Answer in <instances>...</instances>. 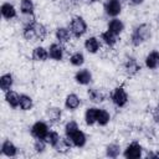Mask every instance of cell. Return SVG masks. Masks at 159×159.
Wrapping results in <instances>:
<instances>
[{
    "label": "cell",
    "mask_w": 159,
    "mask_h": 159,
    "mask_svg": "<svg viewBox=\"0 0 159 159\" xmlns=\"http://www.w3.org/2000/svg\"><path fill=\"white\" fill-rule=\"evenodd\" d=\"M144 66L148 70H157L159 68V51L152 50L144 57Z\"/></svg>",
    "instance_id": "e0dca14e"
},
{
    "label": "cell",
    "mask_w": 159,
    "mask_h": 159,
    "mask_svg": "<svg viewBox=\"0 0 159 159\" xmlns=\"http://www.w3.org/2000/svg\"><path fill=\"white\" fill-rule=\"evenodd\" d=\"M78 129H80L78 123H77L76 120H73V119H70V120H67V122L65 123V125H63V134L67 135V137H71V135H72L73 133H76Z\"/></svg>",
    "instance_id": "1f68e13d"
},
{
    "label": "cell",
    "mask_w": 159,
    "mask_h": 159,
    "mask_svg": "<svg viewBox=\"0 0 159 159\" xmlns=\"http://www.w3.org/2000/svg\"><path fill=\"white\" fill-rule=\"evenodd\" d=\"M73 80L77 84L80 86H89L93 81V75L92 72L89 71V68H86V67H80L75 75H73Z\"/></svg>",
    "instance_id": "ba28073f"
},
{
    "label": "cell",
    "mask_w": 159,
    "mask_h": 159,
    "mask_svg": "<svg viewBox=\"0 0 159 159\" xmlns=\"http://www.w3.org/2000/svg\"><path fill=\"white\" fill-rule=\"evenodd\" d=\"M0 152H1V155L2 157H6V158H15L19 155V147L11 142L10 139H4L2 143H1V147H0Z\"/></svg>",
    "instance_id": "7c38bea8"
},
{
    "label": "cell",
    "mask_w": 159,
    "mask_h": 159,
    "mask_svg": "<svg viewBox=\"0 0 159 159\" xmlns=\"http://www.w3.org/2000/svg\"><path fill=\"white\" fill-rule=\"evenodd\" d=\"M20 111L22 112H29L34 108V99L31 96L26 94V93H21L20 94V104H19Z\"/></svg>",
    "instance_id": "f1b7e54d"
},
{
    "label": "cell",
    "mask_w": 159,
    "mask_h": 159,
    "mask_svg": "<svg viewBox=\"0 0 159 159\" xmlns=\"http://www.w3.org/2000/svg\"><path fill=\"white\" fill-rule=\"evenodd\" d=\"M14 82H15V80H14L12 73H10V72L2 73V75L0 76V89H1L4 93L7 92V91H10V89H12Z\"/></svg>",
    "instance_id": "484cf974"
},
{
    "label": "cell",
    "mask_w": 159,
    "mask_h": 159,
    "mask_svg": "<svg viewBox=\"0 0 159 159\" xmlns=\"http://www.w3.org/2000/svg\"><path fill=\"white\" fill-rule=\"evenodd\" d=\"M19 10L21 15H34L35 14V2L34 0H20Z\"/></svg>",
    "instance_id": "83f0119b"
},
{
    "label": "cell",
    "mask_w": 159,
    "mask_h": 159,
    "mask_svg": "<svg viewBox=\"0 0 159 159\" xmlns=\"http://www.w3.org/2000/svg\"><path fill=\"white\" fill-rule=\"evenodd\" d=\"M145 158L148 159H158L159 158V152H154V150H150L145 154Z\"/></svg>",
    "instance_id": "8d00e7d4"
},
{
    "label": "cell",
    "mask_w": 159,
    "mask_h": 159,
    "mask_svg": "<svg viewBox=\"0 0 159 159\" xmlns=\"http://www.w3.org/2000/svg\"><path fill=\"white\" fill-rule=\"evenodd\" d=\"M122 152H123V149H122L120 144H118V143H109L104 148V155L109 159L118 158L119 155H122Z\"/></svg>",
    "instance_id": "d4e9b609"
},
{
    "label": "cell",
    "mask_w": 159,
    "mask_h": 159,
    "mask_svg": "<svg viewBox=\"0 0 159 159\" xmlns=\"http://www.w3.org/2000/svg\"><path fill=\"white\" fill-rule=\"evenodd\" d=\"M102 47V41L99 37L97 36H88L86 37V40L83 41V48L86 50V52H88L89 55H96L99 52Z\"/></svg>",
    "instance_id": "8fae6325"
},
{
    "label": "cell",
    "mask_w": 159,
    "mask_h": 159,
    "mask_svg": "<svg viewBox=\"0 0 159 159\" xmlns=\"http://www.w3.org/2000/svg\"><path fill=\"white\" fill-rule=\"evenodd\" d=\"M99 39H101V41H102L103 45H106V46L109 47V48H113V47L117 45L119 36L114 35V34L111 32L109 30H104V31H102V32L99 34Z\"/></svg>",
    "instance_id": "44dd1931"
},
{
    "label": "cell",
    "mask_w": 159,
    "mask_h": 159,
    "mask_svg": "<svg viewBox=\"0 0 159 159\" xmlns=\"http://www.w3.org/2000/svg\"><path fill=\"white\" fill-rule=\"evenodd\" d=\"M53 36H55L56 41L60 42V43H62V45H66V43L71 42V40L73 37L72 34H71V31H70V29L66 27V26H58V27H56Z\"/></svg>",
    "instance_id": "9a60e30c"
},
{
    "label": "cell",
    "mask_w": 159,
    "mask_h": 159,
    "mask_svg": "<svg viewBox=\"0 0 159 159\" xmlns=\"http://www.w3.org/2000/svg\"><path fill=\"white\" fill-rule=\"evenodd\" d=\"M112 119L111 113L106 108H98V114H97V125L99 127H106L109 124Z\"/></svg>",
    "instance_id": "f546056e"
},
{
    "label": "cell",
    "mask_w": 159,
    "mask_h": 159,
    "mask_svg": "<svg viewBox=\"0 0 159 159\" xmlns=\"http://www.w3.org/2000/svg\"><path fill=\"white\" fill-rule=\"evenodd\" d=\"M45 116H46V119L51 124H57L62 119V109L60 107H56V106L48 107L45 112Z\"/></svg>",
    "instance_id": "d6986e66"
},
{
    "label": "cell",
    "mask_w": 159,
    "mask_h": 159,
    "mask_svg": "<svg viewBox=\"0 0 159 159\" xmlns=\"http://www.w3.org/2000/svg\"><path fill=\"white\" fill-rule=\"evenodd\" d=\"M48 55H50V60L52 61H56V62H60L65 58V52H66V48L62 43L60 42H52L48 45Z\"/></svg>",
    "instance_id": "30bf717a"
},
{
    "label": "cell",
    "mask_w": 159,
    "mask_h": 159,
    "mask_svg": "<svg viewBox=\"0 0 159 159\" xmlns=\"http://www.w3.org/2000/svg\"><path fill=\"white\" fill-rule=\"evenodd\" d=\"M71 1H83V0H71Z\"/></svg>",
    "instance_id": "ab89813d"
},
{
    "label": "cell",
    "mask_w": 159,
    "mask_h": 159,
    "mask_svg": "<svg viewBox=\"0 0 159 159\" xmlns=\"http://www.w3.org/2000/svg\"><path fill=\"white\" fill-rule=\"evenodd\" d=\"M109 99H111V102L113 103L114 107H117V108H124L128 104L129 96H128L127 89L123 86H117L109 93Z\"/></svg>",
    "instance_id": "3957f363"
},
{
    "label": "cell",
    "mask_w": 159,
    "mask_h": 159,
    "mask_svg": "<svg viewBox=\"0 0 159 159\" xmlns=\"http://www.w3.org/2000/svg\"><path fill=\"white\" fill-rule=\"evenodd\" d=\"M122 10H123L122 0H104L103 1V11L109 19L118 17L122 14Z\"/></svg>",
    "instance_id": "8992f818"
},
{
    "label": "cell",
    "mask_w": 159,
    "mask_h": 159,
    "mask_svg": "<svg viewBox=\"0 0 159 159\" xmlns=\"http://www.w3.org/2000/svg\"><path fill=\"white\" fill-rule=\"evenodd\" d=\"M89 1H92V2H96V1H98V0H89Z\"/></svg>",
    "instance_id": "60d3db41"
},
{
    "label": "cell",
    "mask_w": 159,
    "mask_h": 159,
    "mask_svg": "<svg viewBox=\"0 0 159 159\" xmlns=\"http://www.w3.org/2000/svg\"><path fill=\"white\" fill-rule=\"evenodd\" d=\"M152 37V26L150 24L142 22L133 27L130 36H129V42L133 47H139L147 41H149Z\"/></svg>",
    "instance_id": "6da1fadb"
},
{
    "label": "cell",
    "mask_w": 159,
    "mask_h": 159,
    "mask_svg": "<svg viewBox=\"0 0 159 159\" xmlns=\"http://www.w3.org/2000/svg\"><path fill=\"white\" fill-rule=\"evenodd\" d=\"M142 70L140 63L134 56H127L123 61V71L128 77H134Z\"/></svg>",
    "instance_id": "52a82bcc"
},
{
    "label": "cell",
    "mask_w": 159,
    "mask_h": 159,
    "mask_svg": "<svg viewBox=\"0 0 159 159\" xmlns=\"http://www.w3.org/2000/svg\"><path fill=\"white\" fill-rule=\"evenodd\" d=\"M87 97L89 99V102H92L93 104H99L102 102H104L109 94L103 89V88H97V87H89L87 89Z\"/></svg>",
    "instance_id": "9c48e42d"
},
{
    "label": "cell",
    "mask_w": 159,
    "mask_h": 159,
    "mask_svg": "<svg viewBox=\"0 0 159 159\" xmlns=\"http://www.w3.org/2000/svg\"><path fill=\"white\" fill-rule=\"evenodd\" d=\"M98 108H99V107H96V106H91V107H87V108H86V111H84V113H83V120H84L86 125L92 127V125L97 124Z\"/></svg>",
    "instance_id": "ffe728a7"
},
{
    "label": "cell",
    "mask_w": 159,
    "mask_h": 159,
    "mask_svg": "<svg viewBox=\"0 0 159 159\" xmlns=\"http://www.w3.org/2000/svg\"><path fill=\"white\" fill-rule=\"evenodd\" d=\"M152 117H153V120H154L157 124H159V102H158L157 106L154 107V109H153V112H152Z\"/></svg>",
    "instance_id": "d590c367"
},
{
    "label": "cell",
    "mask_w": 159,
    "mask_h": 159,
    "mask_svg": "<svg viewBox=\"0 0 159 159\" xmlns=\"http://www.w3.org/2000/svg\"><path fill=\"white\" fill-rule=\"evenodd\" d=\"M61 135H60V133L57 132V130H53V129H50V132L47 133V135H46V138H45V140L47 142V144L51 147V148H55L58 143H60V140H61Z\"/></svg>",
    "instance_id": "4dcf8cb0"
},
{
    "label": "cell",
    "mask_w": 159,
    "mask_h": 159,
    "mask_svg": "<svg viewBox=\"0 0 159 159\" xmlns=\"http://www.w3.org/2000/svg\"><path fill=\"white\" fill-rule=\"evenodd\" d=\"M82 104V99L81 97L77 94V93H68L66 97H65V101H63V107L66 111L68 112H75L77 111Z\"/></svg>",
    "instance_id": "4fadbf2b"
},
{
    "label": "cell",
    "mask_w": 159,
    "mask_h": 159,
    "mask_svg": "<svg viewBox=\"0 0 159 159\" xmlns=\"http://www.w3.org/2000/svg\"><path fill=\"white\" fill-rule=\"evenodd\" d=\"M0 12L4 20L10 21L17 17V9L15 7V5L10 1H4L0 6Z\"/></svg>",
    "instance_id": "5bb4252c"
},
{
    "label": "cell",
    "mask_w": 159,
    "mask_h": 159,
    "mask_svg": "<svg viewBox=\"0 0 159 159\" xmlns=\"http://www.w3.org/2000/svg\"><path fill=\"white\" fill-rule=\"evenodd\" d=\"M68 29H70V31H71V34H72V36L75 39H81V37H83L87 34V31H88V24L84 20L83 16L75 15L70 20Z\"/></svg>",
    "instance_id": "7a4b0ae2"
},
{
    "label": "cell",
    "mask_w": 159,
    "mask_h": 159,
    "mask_svg": "<svg viewBox=\"0 0 159 159\" xmlns=\"http://www.w3.org/2000/svg\"><path fill=\"white\" fill-rule=\"evenodd\" d=\"M35 30H36V35H37V40L39 41H43L48 35V30L42 22L36 21L35 22Z\"/></svg>",
    "instance_id": "d6a6232c"
},
{
    "label": "cell",
    "mask_w": 159,
    "mask_h": 159,
    "mask_svg": "<svg viewBox=\"0 0 159 159\" xmlns=\"http://www.w3.org/2000/svg\"><path fill=\"white\" fill-rule=\"evenodd\" d=\"M144 148L142 147V144L139 142H130L129 144H127V147L123 149L122 155L125 159H139L142 158L144 154Z\"/></svg>",
    "instance_id": "277c9868"
},
{
    "label": "cell",
    "mask_w": 159,
    "mask_h": 159,
    "mask_svg": "<svg viewBox=\"0 0 159 159\" xmlns=\"http://www.w3.org/2000/svg\"><path fill=\"white\" fill-rule=\"evenodd\" d=\"M107 30H109L117 36H120L125 30V25L119 17H111L107 22Z\"/></svg>",
    "instance_id": "2e32d148"
},
{
    "label": "cell",
    "mask_w": 159,
    "mask_h": 159,
    "mask_svg": "<svg viewBox=\"0 0 159 159\" xmlns=\"http://www.w3.org/2000/svg\"><path fill=\"white\" fill-rule=\"evenodd\" d=\"M4 99L10 108L16 109L19 108V104H20V93H17L14 89H10L4 93Z\"/></svg>",
    "instance_id": "603a6c76"
},
{
    "label": "cell",
    "mask_w": 159,
    "mask_h": 159,
    "mask_svg": "<svg viewBox=\"0 0 159 159\" xmlns=\"http://www.w3.org/2000/svg\"><path fill=\"white\" fill-rule=\"evenodd\" d=\"M48 132H50L48 123L46 120H42V119L36 120L30 127V134L32 135L34 139H45Z\"/></svg>",
    "instance_id": "5b68a950"
},
{
    "label": "cell",
    "mask_w": 159,
    "mask_h": 159,
    "mask_svg": "<svg viewBox=\"0 0 159 159\" xmlns=\"http://www.w3.org/2000/svg\"><path fill=\"white\" fill-rule=\"evenodd\" d=\"M68 62H70L71 66L80 68V67H82V66L84 65V62H86V56H84V53H83L82 51H75V52H72V53L70 55Z\"/></svg>",
    "instance_id": "4316f807"
},
{
    "label": "cell",
    "mask_w": 159,
    "mask_h": 159,
    "mask_svg": "<svg viewBox=\"0 0 159 159\" xmlns=\"http://www.w3.org/2000/svg\"><path fill=\"white\" fill-rule=\"evenodd\" d=\"M37 21L36 17H35V14L34 15H21V22H22V26L25 25H30L32 22Z\"/></svg>",
    "instance_id": "e575fe53"
},
{
    "label": "cell",
    "mask_w": 159,
    "mask_h": 159,
    "mask_svg": "<svg viewBox=\"0 0 159 159\" xmlns=\"http://www.w3.org/2000/svg\"><path fill=\"white\" fill-rule=\"evenodd\" d=\"M31 57L36 62H46L50 58L48 48L42 46V45H37V46L34 47V50L31 52Z\"/></svg>",
    "instance_id": "ac0fdd59"
},
{
    "label": "cell",
    "mask_w": 159,
    "mask_h": 159,
    "mask_svg": "<svg viewBox=\"0 0 159 159\" xmlns=\"http://www.w3.org/2000/svg\"><path fill=\"white\" fill-rule=\"evenodd\" d=\"M145 0H129V2L133 5V6H139L142 4H144Z\"/></svg>",
    "instance_id": "74e56055"
},
{
    "label": "cell",
    "mask_w": 159,
    "mask_h": 159,
    "mask_svg": "<svg viewBox=\"0 0 159 159\" xmlns=\"http://www.w3.org/2000/svg\"><path fill=\"white\" fill-rule=\"evenodd\" d=\"M70 139L72 140V144H73V148H83V147H86V144H87V135H86V133L83 132V130H81V129H78L76 133H73L71 137H70Z\"/></svg>",
    "instance_id": "cb8c5ba5"
},
{
    "label": "cell",
    "mask_w": 159,
    "mask_h": 159,
    "mask_svg": "<svg viewBox=\"0 0 159 159\" xmlns=\"http://www.w3.org/2000/svg\"><path fill=\"white\" fill-rule=\"evenodd\" d=\"M47 142L45 139H35L34 144H32V149L36 154H43L46 152V148H47Z\"/></svg>",
    "instance_id": "836d02e7"
},
{
    "label": "cell",
    "mask_w": 159,
    "mask_h": 159,
    "mask_svg": "<svg viewBox=\"0 0 159 159\" xmlns=\"http://www.w3.org/2000/svg\"><path fill=\"white\" fill-rule=\"evenodd\" d=\"M36 22V21H35ZM35 22L30 24V25H25L22 26L21 30V36L25 41L27 42H36L37 40V35H36V30H35Z\"/></svg>",
    "instance_id": "7402d4cb"
},
{
    "label": "cell",
    "mask_w": 159,
    "mask_h": 159,
    "mask_svg": "<svg viewBox=\"0 0 159 159\" xmlns=\"http://www.w3.org/2000/svg\"><path fill=\"white\" fill-rule=\"evenodd\" d=\"M157 24H158V26H159V15L157 16Z\"/></svg>",
    "instance_id": "f35d334b"
}]
</instances>
